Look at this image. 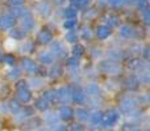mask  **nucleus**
Wrapping results in <instances>:
<instances>
[{
    "label": "nucleus",
    "instance_id": "obj_2",
    "mask_svg": "<svg viewBox=\"0 0 150 131\" xmlns=\"http://www.w3.org/2000/svg\"><path fill=\"white\" fill-rule=\"evenodd\" d=\"M59 116H61V118H62L63 121H70V119L73 118L74 113H73V110H71L69 106H63V108L61 109V111H59Z\"/></svg>",
    "mask_w": 150,
    "mask_h": 131
},
{
    "label": "nucleus",
    "instance_id": "obj_8",
    "mask_svg": "<svg viewBox=\"0 0 150 131\" xmlns=\"http://www.w3.org/2000/svg\"><path fill=\"white\" fill-rule=\"evenodd\" d=\"M71 131H86L84 127L80 126V125H74L73 127H71Z\"/></svg>",
    "mask_w": 150,
    "mask_h": 131
},
{
    "label": "nucleus",
    "instance_id": "obj_9",
    "mask_svg": "<svg viewBox=\"0 0 150 131\" xmlns=\"http://www.w3.org/2000/svg\"><path fill=\"white\" fill-rule=\"evenodd\" d=\"M130 131H140L138 129H134V127H132V129H130Z\"/></svg>",
    "mask_w": 150,
    "mask_h": 131
},
{
    "label": "nucleus",
    "instance_id": "obj_6",
    "mask_svg": "<svg viewBox=\"0 0 150 131\" xmlns=\"http://www.w3.org/2000/svg\"><path fill=\"white\" fill-rule=\"evenodd\" d=\"M76 116L79 117V118H82V119H87L88 118V111H86V110H78L76 111Z\"/></svg>",
    "mask_w": 150,
    "mask_h": 131
},
{
    "label": "nucleus",
    "instance_id": "obj_4",
    "mask_svg": "<svg viewBox=\"0 0 150 131\" xmlns=\"http://www.w3.org/2000/svg\"><path fill=\"white\" fill-rule=\"evenodd\" d=\"M109 33H111V32H109V29L107 28V26H100L99 32H98V36L100 37V38H104L105 36H109Z\"/></svg>",
    "mask_w": 150,
    "mask_h": 131
},
{
    "label": "nucleus",
    "instance_id": "obj_5",
    "mask_svg": "<svg viewBox=\"0 0 150 131\" xmlns=\"http://www.w3.org/2000/svg\"><path fill=\"white\" fill-rule=\"evenodd\" d=\"M101 118H103V114L99 111V113H95L92 117H91V119H92V122H101Z\"/></svg>",
    "mask_w": 150,
    "mask_h": 131
},
{
    "label": "nucleus",
    "instance_id": "obj_1",
    "mask_svg": "<svg viewBox=\"0 0 150 131\" xmlns=\"http://www.w3.org/2000/svg\"><path fill=\"white\" fill-rule=\"evenodd\" d=\"M119 118H120V116L116 113V111H115V110H109L105 116H103L101 122H103L105 126H113V125L119 121Z\"/></svg>",
    "mask_w": 150,
    "mask_h": 131
},
{
    "label": "nucleus",
    "instance_id": "obj_10",
    "mask_svg": "<svg viewBox=\"0 0 150 131\" xmlns=\"http://www.w3.org/2000/svg\"><path fill=\"white\" fill-rule=\"evenodd\" d=\"M62 1H63V0H57V3H59V4H61Z\"/></svg>",
    "mask_w": 150,
    "mask_h": 131
},
{
    "label": "nucleus",
    "instance_id": "obj_3",
    "mask_svg": "<svg viewBox=\"0 0 150 131\" xmlns=\"http://www.w3.org/2000/svg\"><path fill=\"white\" fill-rule=\"evenodd\" d=\"M36 108L38 109V110H46L47 109V101L46 100H44V98H41V100H38L36 102Z\"/></svg>",
    "mask_w": 150,
    "mask_h": 131
},
{
    "label": "nucleus",
    "instance_id": "obj_7",
    "mask_svg": "<svg viewBox=\"0 0 150 131\" xmlns=\"http://www.w3.org/2000/svg\"><path fill=\"white\" fill-rule=\"evenodd\" d=\"M52 131H67V129H66V126H62V125H54Z\"/></svg>",
    "mask_w": 150,
    "mask_h": 131
}]
</instances>
